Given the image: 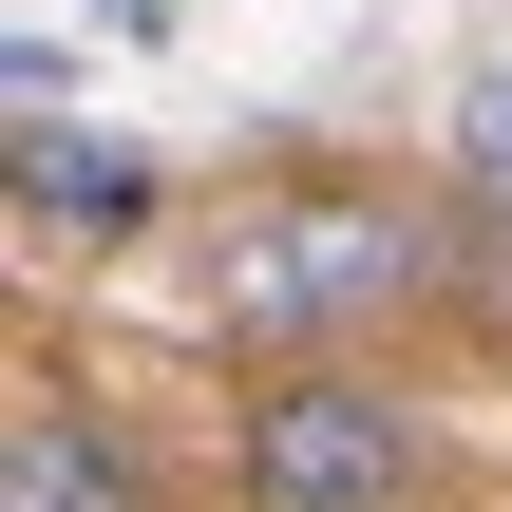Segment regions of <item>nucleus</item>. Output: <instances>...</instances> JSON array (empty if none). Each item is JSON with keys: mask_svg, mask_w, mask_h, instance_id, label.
<instances>
[{"mask_svg": "<svg viewBox=\"0 0 512 512\" xmlns=\"http://www.w3.org/2000/svg\"><path fill=\"white\" fill-rule=\"evenodd\" d=\"M418 285V209L361 171H285L228 209V342H342Z\"/></svg>", "mask_w": 512, "mask_h": 512, "instance_id": "1", "label": "nucleus"}, {"mask_svg": "<svg viewBox=\"0 0 512 512\" xmlns=\"http://www.w3.org/2000/svg\"><path fill=\"white\" fill-rule=\"evenodd\" d=\"M228 475H247V512H399L418 494V418L380 380H342V361H285V380H247Z\"/></svg>", "mask_w": 512, "mask_h": 512, "instance_id": "2", "label": "nucleus"}, {"mask_svg": "<svg viewBox=\"0 0 512 512\" xmlns=\"http://www.w3.org/2000/svg\"><path fill=\"white\" fill-rule=\"evenodd\" d=\"M0 512H152V475H133V437H114L95 399L19 380V399H0Z\"/></svg>", "mask_w": 512, "mask_h": 512, "instance_id": "3", "label": "nucleus"}, {"mask_svg": "<svg viewBox=\"0 0 512 512\" xmlns=\"http://www.w3.org/2000/svg\"><path fill=\"white\" fill-rule=\"evenodd\" d=\"M456 190H475V209H512V57L456 95Z\"/></svg>", "mask_w": 512, "mask_h": 512, "instance_id": "4", "label": "nucleus"}, {"mask_svg": "<svg viewBox=\"0 0 512 512\" xmlns=\"http://www.w3.org/2000/svg\"><path fill=\"white\" fill-rule=\"evenodd\" d=\"M133 19H152V0H133Z\"/></svg>", "mask_w": 512, "mask_h": 512, "instance_id": "5", "label": "nucleus"}]
</instances>
